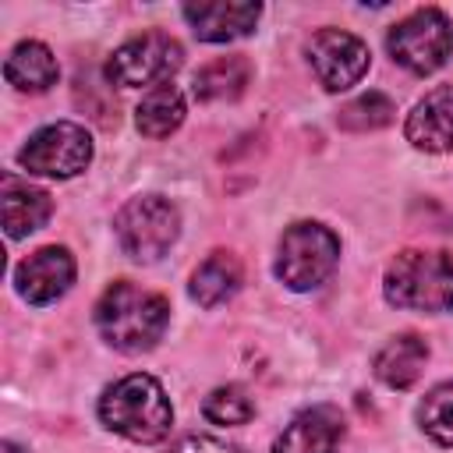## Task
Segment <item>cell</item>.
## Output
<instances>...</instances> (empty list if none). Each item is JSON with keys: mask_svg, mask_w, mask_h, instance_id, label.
Returning a JSON list of instances; mask_svg holds the SVG:
<instances>
[{"mask_svg": "<svg viewBox=\"0 0 453 453\" xmlns=\"http://www.w3.org/2000/svg\"><path fill=\"white\" fill-rule=\"evenodd\" d=\"M170 322V301L131 280H117L96 301V329L120 354L152 350Z\"/></svg>", "mask_w": 453, "mask_h": 453, "instance_id": "cell-1", "label": "cell"}, {"mask_svg": "<svg viewBox=\"0 0 453 453\" xmlns=\"http://www.w3.org/2000/svg\"><path fill=\"white\" fill-rule=\"evenodd\" d=\"M99 418L117 435L149 446V442H159V439L170 435L173 407H170L163 386L152 375L131 372V375H124V379H117L113 386L103 389Z\"/></svg>", "mask_w": 453, "mask_h": 453, "instance_id": "cell-2", "label": "cell"}, {"mask_svg": "<svg viewBox=\"0 0 453 453\" xmlns=\"http://www.w3.org/2000/svg\"><path fill=\"white\" fill-rule=\"evenodd\" d=\"M382 290L389 304L407 311H453V251H400Z\"/></svg>", "mask_w": 453, "mask_h": 453, "instance_id": "cell-3", "label": "cell"}, {"mask_svg": "<svg viewBox=\"0 0 453 453\" xmlns=\"http://www.w3.org/2000/svg\"><path fill=\"white\" fill-rule=\"evenodd\" d=\"M340 262V241L329 226L322 223H294L280 237V255H276V276L290 290H311L333 276Z\"/></svg>", "mask_w": 453, "mask_h": 453, "instance_id": "cell-4", "label": "cell"}, {"mask_svg": "<svg viewBox=\"0 0 453 453\" xmlns=\"http://www.w3.org/2000/svg\"><path fill=\"white\" fill-rule=\"evenodd\" d=\"M113 230H117L124 255H131L134 262H156L177 241L180 212L163 195H138L117 212Z\"/></svg>", "mask_w": 453, "mask_h": 453, "instance_id": "cell-5", "label": "cell"}, {"mask_svg": "<svg viewBox=\"0 0 453 453\" xmlns=\"http://www.w3.org/2000/svg\"><path fill=\"white\" fill-rule=\"evenodd\" d=\"M386 50L389 57L414 71V74H432L439 71L449 53H453V28L449 18L439 7H418L414 14H407L403 21H396L386 35Z\"/></svg>", "mask_w": 453, "mask_h": 453, "instance_id": "cell-6", "label": "cell"}, {"mask_svg": "<svg viewBox=\"0 0 453 453\" xmlns=\"http://www.w3.org/2000/svg\"><path fill=\"white\" fill-rule=\"evenodd\" d=\"M184 64V50L166 32H142L113 50L106 60V78L120 88H142V85H163L170 74Z\"/></svg>", "mask_w": 453, "mask_h": 453, "instance_id": "cell-7", "label": "cell"}, {"mask_svg": "<svg viewBox=\"0 0 453 453\" xmlns=\"http://www.w3.org/2000/svg\"><path fill=\"white\" fill-rule=\"evenodd\" d=\"M18 163L28 170V173H39V177H74L81 173L88 163H92V138L81 124H71V120H57V124H46L39 127L28 145L18 152Z\"/></svg>", "mask_w": 453, "mask_h": 453, "instance_id": "cell-8", "label": "cell"}, {"mask_svg": "<svg viewBox=\"0 0 453 453\" xmlns=\"http://www.w3.org/2000/svg\"><path fill=\"white\" fill-rule=\"evenodd\" d=\"M308 64L326 92H343L368 71V46L343 28H319L308 39Z\"/></svg>", "mask_w": 453, "mask_h": 453, "instance_id": "cell-9", "label": "cell"}, {"mask_svg": "<svg viewBox=\"0 0 453 453\" xmlns=\"http://www.w3.org/2000/svg\"><path fill=\"white\" fill-rule=\"evenodd\" d=\"M74 283V258L67 248H39L14 269V287L28 304H50Z\"/></svg>", "mask_w": 453, "mask_h": 453, "instance_id": "cell-10", "label": "cell"}, {"mask_svg": "<svg viewBox=\"0 0 453 453\" xmlns=\"http://www.w3.org/2000/svg\"><path fill=\"white\" fill-rule=\"evenodd\" d=\"M343 414L333 403L304 407L301 414L283 425V432L273 442V453H333L343 439Z\"/></svg>", "mask_w": 453, "mask_h": 453, "instance_id": "cell-11", "label": "cell"}, {"mask_svg": "<svg viewBox=\"0 0 453 453\" xmlns=\"http://www.w3.org/2000/svg\"><path fill=\"white\" fill-rule=\"evenodd\" d=\"M180 14L202 42H230L255 28L262 7L237 0H205V4H184Z\"/></svg>", "mask_w": 453, "mask_h": 453, "instance_id": "cell-12", "label": "cell"}, {"mask_svg": "<svg viewBox=\"0 0 453 453\" xmlns=\"http://www.w3.org/2000/svg\"><path fill=\"white\" fill-rule=\"evenodd\" d=\"M407 142L425 152H449L453 149V85L432 88L403 124Z\"/></svg>", "mask_w": 453, "mask_h": 453, "instance_id": "cell-13", "label": "cell"}, {"mask_svg": "<svg viewBox=\"0 0 453 453\" xmlns=\"http://www.w3.org/2000/svg\"><path fill=\"white\" fill-rule=\"evenodd\" d=\"M4 230L11 241L25 237V234H35L39 226H46L50 212H53V202L42 188H32L28 180H18V177H4Z\"/></svg>", "mask_w": 453, "mask_h": 453, "instance_id": "cell-14", "label": "cell"}, {"mask_svg": "<svg viewBox=\"0 0 453 453\" xmlns=\"http://www.w3.org/2000/svg\"><path fill=\"white\" fill-rule=\"evenodd\" d=\"M428 361V343L418 333H400L393 336L372 361V372L379 382H386L389 389H407L418 382V375L425 372Z\"/></svg>", "mask_w": 453, "mask_h": 453, "instance_id": "cell-15", "label": "cell"}, {"mask_svg": "<svg viewBox=\"0 0 453 453\" xmlns=\"http://www.w3.org/2000/svg\"><path fill=\"white\" fill-rule=\"evenodd\" d=\"M57 74H60L57 57L50 53V46L35 39L18 42L4 60V78L18 92H46L50 85H57Z\"/></svg>", "mask_w": 453, "mask_h": 453, "instance_id": "cell-16", "label": "cell"}, {"mask_svg": "<svg viewBox=\"0 0 453 453\" xmlns=\"http://www.w3.org/2000/svg\"><path fill=\"white\" fill-rule=\"evenodd\" d=\"M241 280H244V273H241L237 255H230V251H212V255L191 273V287H188V290H191V297H195L202 308H216V304H223L226 297L237 294Z\"/></svg>", "mask_w": 453, "mask_h": 453, "instance_id": "cell-17", "label": "cell"}, {"mask_svg": "<svg viewBox=\"0 0 453 453\" xmlns=\"http://www.w3.org/2000/svg\"><path fill=\"white\" fill-rule=\"evenodd\" d=\"M184 113L188 110H184L180 88L170 85V81H163V85H156V88H149L142 96V103L134 110V124H138V131L145 138H166V134H173L180 127Z\"/></svg>", "mask_w": 453, "mask_h": 453, "instance_id": "cell-18", "label": "cell"}, {"mask_svg": "<svg viewBox=\"0 0 453 453\" xmlns=\"http://www.w3.org/2000/svg\"><path fill=\"white\" fill-rule=\"evenodd\" d=\"M251 78V64L244 57H216L195 74V99L202 103H219V99H237Z\"/></svg>", "mask_w": 453, "mask_h": 453, "instance_id": "cell-19", "label": "cell"}, {"mask_svg": "<svg viewBox=\"0 0 453 453\" xmlns=\"http://www.w3.org/2000/svg\"><path fill=\"white\" fill-rule=\"evenodd\" d=\"M418 425H421L439 446H453V382L435 386V389L418 403Z\"/></svg>", "mask_w": 453, "mask_h": 453, "instance_id": "cell-20", "label": "cell"}, {"mask_svg": "<svg viewBox=\"0 0 453 453\" xmlns=\"http://www.w3.org/2000/svg\"><path fill=\"white\" fill-rule=\"evenodd\" d=\"M393 113H396V106H393L389 96H382V92H365V96H357L354 103H347L336 120H340V127H347V131H375V127H386V124L393 120Z\"/></svg>", "mask_w": 453, "mask_h": 453, "instance_id": "cell-21", "label": "cell"}, {"mask_svg": "<svg viewBox=\"0 0 453 453\" xmlns=\"http://www.w3.org/2000/svg\"><path fill=\"white\" fill-rule=\"evenodd\" d=\"M202 414L212 425H244L255 414V403H251V396L241 386H219V389H212L205 396Z\"/></svg>", "mask_w": 453, "mask_h": 453, "instance_id": "cell-22", "label": "cell"}, {"mask_svg": "<svg viewBox=\"0 0 453 453\" xmlns=\"http://www.w3.org/2000/svg\"><path fill=\"white\" fill-rule=\"evenodd\" d=\"M163 453H244L241 446H234V442H223V439H212V435H184V439H177L170 449H163Z\"/></svg>", "mask_w": 453, "mask_h": 453, "instance_id": "cell-23", "label": "cell"}, {"mask_svg": "<svg viewBox=\"0 0 453 453\" xmlns=\"http://www.w3.org/2000/svg\"><path fill=\"white\" fill-rule=\"evenodd\" d=\"M0 453H25V449H21V446H14V442H4V446H0Z\"/></svg>", "mask_w": 453, "mask_h": 453, "instance_id": "cell-24", "label": "cell"}]
</instances>
